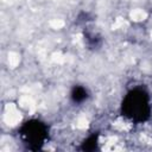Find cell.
Returning a JSON list of instances; mask_svg holds the SVG:
<instances>
[{
	"label": "cell",
	"instance_id": "6da1fadb",
	"mask_svg": "<svg viewBox=\"0 0 152 152\" xmlns=\"http://www.w3.org/2000/svg\"><path fill=\"white\" fill-rule=\"evenodd\" d=\"M122 114L137 122L145 121L150 116L148 96L142 89L131 90L122 101Z\"/></svg>",
	"mask_w": 152,
	"mask_h": 152
},
{
	"label": "cell",
	"instance_id": "7a4b0ae2",
	"mask_svg": "<svg viewBox=\"0 0 152 152\" xmlns=\"http://www.w3.org/2000/svg\"><path fill=\"white\" fill-rule=\"evenodd\" d=\"M21 134L32 145H37L38 147L44 142L46 137V127L43 122L38 120H31L25 122L21 129Z\"/></svg>",
	"mask_w": 152,
	"mask_h": 152
},
{
	"label": "cell",
	"instance_id": "3957f363",
	"mask_svg": "<svg viewBox=\"0 0 152 152\" xmlns=\"http://www.w3.org/2000/svg\"><path fill=\"white\" fill-rule=\"evenodd\" d=\"M72 99L77 102H81L83 101L86 97H87V91L84 88H81V87H76L74 90H72V94H71Z\"/></svg>",
	"mask_w": 152,
	"mask_h": 152
}]
</instances>
